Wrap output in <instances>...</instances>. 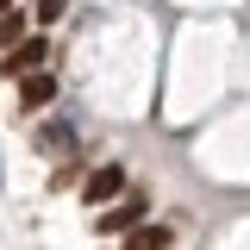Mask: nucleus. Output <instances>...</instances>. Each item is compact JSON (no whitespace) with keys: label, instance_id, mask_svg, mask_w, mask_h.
<instances>
[{"label":"nucleus","instance_id":"4","mask_svg":"<svg viewBox=\"0 0 250 250\" xmlns=\"http://www.w3.org/2000/svg\"><path fill=\"white\" fill-rule=\"evenodd\" d=\"M57 100V75H44V69H31V75H19V106L25 113H38V106H50Z\"/></svg>","mask_w":250,"mask_h":250},{"label":"nucleus","instance_id":"9","mask_svg":"<svg viewBox=\"0 0 250 250\" xmlns=\"http://www.w3.org/2000/svg\"><path fill=\"white\" fill-rule=\"evenodd\" d=\"M0 6H6V0H0Z\"/></svg>","mask_w":250,"mask_h":250},{"label":"nucleus","instance_id":"2","mask_svg":"<svg viewBox=\"0 0 250 250\" xmlns=\"http://www.w3.org/2000/svg\"><path fill=\"white\" fill-rule=\"evenodd\" d=\"M119 194H125V169L119 163H100V169L88 175V188H82L88 207H106V200H119Z\"/></svg>","mask_w":250,"mask_h":250},{"label":"nucleus","instance_id":"1","mask_svg":"<svg viewBox=\"0 0 250 250\" xmlns=\"http://www.w3.org/2000/svg\"><path fill=\"white\" fill-rule=\"evenodd\" d=\"M94 225H100V231H125V238H131L138 225H150V200H144V194H131L125 207H113V213H100Z\"/></svg>","mask_w":250,"mask_h":250},{"label":"nucleus","instance_id":"6","mask_svg":"<svg viewBox=\"0 0 250 250\" xmlns=\"http://www.w3.org/2000/svg\"><path fill=\"white\" fill-rule=\"evenodd\" d=\"M169 244H175V231H169V225H138V231L125 238V250H169Z\"/></svg>","mask_w":250,"mask_h":250},{"label":"nucleus","instance_id":"7","mask_svg":"<svg viewBox=\"0 0 250 250\" xmlns=\"http://www.w3.org/2000/svg\"><path fill=\"white\" fill-rule=\"evenodd\" d=\"M0 44H6V50L25 44V19H19V13H0Z\"/></svg>","mask_w":250,"mask_h":250},{"label":"nucleus","instance_id":"3","mask_svg":"<svg viewBox=\"0 0 250 250\" xmlns=\"http://www.w3.org/2000/svg\"><path fill=\"white\" fill-rule=\"evenodd\" d=\"M44 62H50V44H44V38H25V44H19L13 57L0 62V75H13V82H19V75H31V69H44Z\"/></svg>","mask_w":250,"mask_h":250},{"label":"nucleus","instance_id":"8","mask_svg":"<svg viewBox=\"0 0 250 250\" xmlns=\"http://www.w3.org/2000/svg\"><path fill=\"white\" fill-rule=\"evenodd\" d=\"M62 13V0H38V19H57Z\"/></svg>","mask_w":250,"mask_h":250},{"label":"nucleus","instance_id":"5","mask_svg":"<svg viewBox=\"0 0 250 250\" xmlns=\"http://www.w3.org/2000/svg\"><path fill=\"white\" fill-rule=\"evenodd\" d=\"M38 150L44 156H75V131H69V125H44V131H38Z\"/></svg>","mask_w":250,"mask_h":250}]
</instances>
